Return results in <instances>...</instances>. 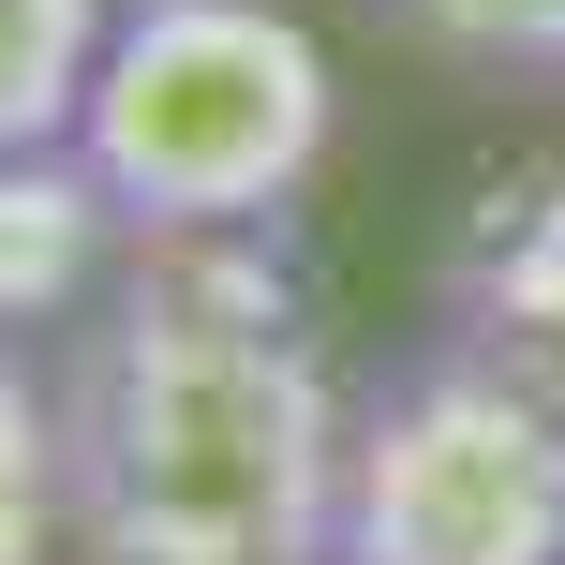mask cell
Segmentation results:
<instances>
[{
	"instance_id": "cell-5",
	"label": "cell",
	"mask_w": 565,
	"mask_h": 565,
	"mask_svg": "<svg viewBox=\"0 0 565 565\" xmlns=\"http://www.w3.org/2000/svg\"><path fill=\"white\" fill-rule=\"evenodd\" d=\"M402 60L461 89H507V105H565V0H372Z\"/></svg>"
},
{
	"instance_id": "cell-1",
	"label": "cell",
	"mask_w": 565,
	"mask_h": 565,
	"mask_svg": "<svg viewBox=\"0 0 565 565\" xmlns=\"http://www.w3.org/2000/svg\"><path fill=\"white\" fill-rule=\"evenodd\" d=\"M75 565H328L342 372L268 238H135L45 342Z\"/></svg>"
},
{
	"instance_id": "cell-3",
	"label": "cell",
	"mask_w": 565,
	"mask_h": 565,
	"mask_svg": "<svg viewBox=\"0 0 565 565\" xmlns=\"http://www.w3.org/2000/svg\"><path fill=\"white\" fill-rule=\"evenodd\" d=\"M328 565H565V372L521 328H417L372 358Z\"/></svg>"
},
{
	"instance_id": "cell-2",
	"label": "cell",
	"mask_w": 565,
	"mask_h": 565,
	"mask_svg": "<svg viewBox=\"0 0 565 565\" xmlns=\"http://www.w3.org/2000/svg\"><path fill=\"white\" fill-rule=\"evenodd\" d=\"M342 75L298 0H119L75 164L135 238H282L328 179Z\"/></svg>"
},
{
	"instance_id": "cell-6",
	"label": "cell",
	"mask_w": 565,
	"mask_h": 565,
	"mask_svg": "<svg viewBox=\"0 0 565 565\" xmlns=\"http://www.w3.org/2000/svg\"><path fill=\"white\" fill-rule=\"evenodd\" d=\"M119 0H0V149H75Z\"/></svg>"
},
{
	"instance_id": "cell-7",
	"label": "cell",
	"mask_w": 565,
	"mask_h": 565,
	"mask_svg": "<svg viewBox=\"0 0 565 565\" xmlns=\"http://www.w3.org/2000/svg\"><path fill=\"white\" fill-rule=\"evenodd\" d=\"M0 565H75V521H60V402H45V342H0Z\"/></svg>"
},
{
	"instance_id": "cell-4",
	"label": "cell",
	"mask_w": 565,
	"mask_h": 565,
	"mask_svg": "<svg viewBox=\"0 0 565 565\" xmlns=\"http://www.w3.org/2000/svg\"><path fill=\"white\" fill-rule=\"evenodd\" d=\"M135 224L105 209V179L75 149H0V342H60L119 282Z\"/></svg>"
}]
</instances>
